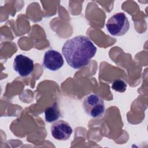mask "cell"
I'll return each mask as SVG.
<instances>
[{"mask_svg":"<svg viewBox=\"0 0 148 148\" xmlns=\"http://www.w3.org/2000/svg\"><path fill=\"white\" fill-rule=\"evenodd\" d=\"M97 47L87 36L79 35L67 40L62 48V53L68 64L74 69L88 65L95 56Z\"/></svg>","mask_w":148,"mask_h":148,"instance_id":"1","label":"cell"},{"mask_svg":"<svg viewBox=\"0 0 148 148\" xmlns=\"http://www.w3.org/2000/svg\"><path fill=\"white\" fill-rule=\"evenodd\" d=\"M108 32L113 36H122L130 28V23L126 15L122 12L113 14L106 24Z\"/></svg>","mask_w":148,"mask_h":148,"instance_id":"2","label":"cell"},{"mask_svg":"<svg viewBox=\"0 0 148 148\" xmlns=\"http://www.w3.org/2000/svg\"><path fill=\"white\" fill-rule=\"evenodd\" d=\"M85 112L90 117L97 118L102 116L105 112V103L99 95L92 94L87 96L83 103Z\"/></svg>","mask_w":148,"mask_h":148,"instance_id":"3","label":"cell"},{"mask_svg":"<svg viewBox=\"0 0 148 148\" xmlns=\"http://www.w3.org/2000/svg\"><path fill=\"white\" fill-rule=\"evenodd\" d=\"M13 67L20 76L25 77L29 76L33 72L34 65L32 60L20 54L14 58Z\"/></svg>","mask_w":148,"mask_h":148,"instance_id":"4","label":"cell"},{"mask_svg":"<svg viewBox=\"0 0 148 148\" xmlns=\"http://www.w3.org/2000/svg\"><path fill=\"white\" fill-rule=\"evenodd\" d=\"M43 65L49 70L56 71L63 66L64 59L58 51L54 50H49L45 53Z\"/></svg>","mask_w":148,"mask_h":148,"instance_id":"5","label":"cell"},{"mask_svg":"<svg viewBox=\"0 0 148 148\" xmlns=\"http://www.w3.org/2000/svg\"><path fill=\"white\" fill-rule=\"evenodd\" d=\"M51 132L53 137L56 139L66 140L71 136L72 128L68 123L64 120H58L51 125Z\"/></svg>","mask_w":148,"mask_h":148,"instance_id":"6","label":"cell"},{"mask_svg":"<svg viewBox=\"0 0 148 148\" xmlns=\"http://www.w3.org/2000/svg\"><path fill=\"white\" fill-rule=\"evenodd\" d=\"M61 116V113L57 103H54L45 110V119L47 123H52L57 120Z\"/></svg>","mask_w":148,"mask_h":148,"instance_id":"7","label":"cell"},{"mask_svg":"<svg viewBox=\"0 0 148 148\" xmlns=\"http://www.w3.org/2000/svg\"><path fill=\"white\" fill-rule=\"evenodd\" d=\"M112 88L113 90L116 91L124 92L126 90L127 84L124 80L121 79H116L112 83Z\"/></svg>","mask_w":148,"mask_h":148,"instance_id":"8","label":"cell"}]
</instances>
